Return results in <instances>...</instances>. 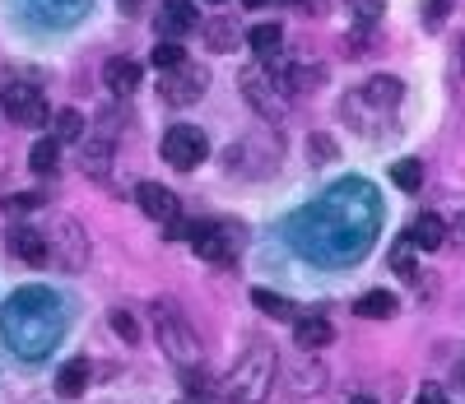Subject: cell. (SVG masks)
I'll use <instances>...</instances> for the list:
<instances>
[{
	"mask_svg": "<svg viewBox=\"0 0 465 404\" xmlns=\"http://www.w3.org/2000/svg\"><path fill=\"white\" fill-rule=\"evenodd\" d=\"M447 241V223H442V214H419L414 219V228H410V247H419V251H438Z\"/></svg>",
	"mask_w": 465,
	"mask_h": 404,
	"instance_id": "e0dca14e",
	"label": "cell"
},
{
	"mask_svg": "<svg viewBox=\"0 0 465 404\" xmlns=\"http://www.w3.org/2000/svg\"><path fill=\"white\" fill-rule=\"evenodd\" d=\"M33 5H37V10L47 15V10H52V0H33ZM56 5H61V0H56ZM65 5H74V10H80V0H65Z\"/></svg>",
	"mask_w": 465,
	"mask_h": 404,
	"instance_id": "836d02e7",
	"label": "cell"
},
{
	"mask_svg": "<svg viewBox=\"0 0 465 404\" xmlns=\"http://www.w3.org/2000/svg\"><path fill=\"white\" fill-rule=\"evenodd\" d=\"M391 182L401 191H419L423 186V163L419 158H401V163H391Z\"/></svg>",
	"mask_w": 465,
	"mask_h": 404,
	"instance_id": "cb8c5ba5",
	"label": "cell"
},
{
	"mask_svg": "<svg viewBox=\"0 0 465 404\" xmlns=\"http://www.w3.org/2000/svg\"><path fill=\"white\" fill-rule=\"evenodd\" d=\"M112 330L122 335L126 344H135V340H140V326L131 320V311H112Z\"/></svg>",
	"mask_w": 465,
	"mask_h": 404,
	"instance_id": "4316f807",
	"label": "cell"
},
{
	"mask_svg": "<svg viewBox=\"0 0 465 404\" xmlns=\"http://www.w3.org/2000/svg\"><path fill=\"white\" fill-rule=\"evenodd\" d=\"M307 149H312V163H326V158H335V140H331V135H312V140H307Z\"/></svg>",
	"mask_w": 465,
	"mask_h": 404,
	"instance_id": "4dcf8cb0",
	"label": "cell"
},
{
	"mask_svg": "<svg viewBox=\"0 0 465 404\" xmlns=\"http://www.w3.org/2000/svg\"><path fill=\"white\" fill-rule=\"evenodd\" d=\"M28 168H33L37 177H52V172L61 168V140H56V135L37 140V144L28 149Z\"/></svg>",
	"mask_w": 465,
	"mask_h": 404,
	"instance_id": "ffe728a7",
	"label": "cell"
},
{
	"mask_svg": "<svg viewBox=\"0 0 465 404\" xmlns=\"http://www.w3.org/2000/svg\"><path fill=\"white\" fill-rule=\"evenodd\" d=\"M205 89H210V70L191 65V61H182L177 70H163V84H159L163 103H173V107H191L196 98H205Z\"/></svg>",
	"mask_w": 465,
	"mask_h": 404,
	"instance_id": "52a82bcc",
	"label": "cell"
},
{
	"mask_svg": "<svg viewBox=\"0 0 465 404\" xmlns=\"http://www.w3.org/2000/svg\"><path fill=\"white\" fill-rule=\"evenodd\" d=\"M401 94H405V89H401V79H396V74H372V79H368V84H363L354 98H359V103H368V107L391 112V107L401 103Z\"/></svg>",
	"mask_w": 465,
	"mask_h": 404,
	"instance_id": "5bb4252c",
	"label": "cell"
},
{
	"mask_svg": "<svg viewBox=\"0 0 465 404\" xmlns=\"http://www.w3.org/2000/svg\"><path fill=\"white\" fill-rule=\"evenodd\" d=\"M10 251L24 261V265H52V247H47V232L43 228H28V223H19V228H10Z\"/></svg>",
	"mask_w": 465,
	"mask_h": 404,
	"instance_id": "8fae6325",
	"label": "cell"
},
{
	"mask_svg": "<svg viewBox=\"0 0 465 404\" xmlns=\"http://www.w3.org/2000/svg\"><path fill=\"white\" fill-rule=\"evenodd\" d=\"M354 316H363V320H391V316H396V293H386V289L363 293V298L354 302Z\"/></svg>",
	"mask_w": 465,
	"mask_h": 404,
	"instance_id": "d6986e66",
	"label": "cell"
},
{
	"mask_svg": "<svg viewBox=\"0 0 465 404\" xmlns=\"http://www.w3.org/2000/svg\"><path fill=\"white\" fill-rule=\"evenodd\" d=\"M214 5H223V0H214Z\"/></svg>",
	"mask_w": 465,
	"mask_h": 404,
	"instance_id": "d590c367",
	"label": "cell"
},
{
	"mask_svg": "<svg viewBox=\"0 0 465 404\" xmlns=\"http://www.w3.org/2000/svg\"><path fill=\"white\" fill-rule=\"evenodd\" d=\"M238 24H232V19H210L205 24V47L210 52H232V47H238Z\"/></svg>",
	"mask_w": 465,
	"mask_h": 404,
	"instance_id": "44dd1931",
	"label": "cell"
},
{
	"mask_svg": "<svg viewBox=\"0 0 465 404\" xmlns=\"http://www.w3.org/2000/svg\"><path fill=\"white\" fill-rule=\"evenodd\" d=\"M419 404H447V399H442V390H438V386H429V390L419 395Z\"/></svg>",
	"mask_w": 465,
	"mask_h": 404,
	"instance_id": "1f68e13d",
	"label": "cell"
},
{
	"mask_svg": "<svg viewBox=\"0 0 465 404\" xmlns=\"http://www.w3.org/2000/svg\"><path fill=\"white\" fill-rule=\"evenodd\" d=\"M89 372H94V368H89V358H70L65 368L56 372V395H61V399L84 395V390H89Z\"/></svg>",
	"mask_w": 465,
	"mask_h": 404,
	"instance_id": "ac0fdd59",
	"label": "cell"
},
{
	"mask_svg": "<svg viewBox=\"0 0 465 404\" xmlns=\"http://www.w3.org/2000/svg\"><path fill=\"white\" fill-rule=\"evenodd\" d=\"M349 404H377L372 395H354V399H349Z\"/></svg>",
	"mask_w": 465,
	"mask_h": 404,
	"instance_id": "e575fe53",
	"label": "cell"
},
{
	"mask_svg": "<svg viewBox=\"0 0 465 404\" xmlns=\"http://www.w3.org/2000/svg\"><path fill=\"white\" fill-rule=\"evenodd\" d=\"M47 247H52V261L61 270H84L89 265V237H84V228L74 223L70 214H61L47 228Z\"/></svg>",
	"mask_w": 465,
	"mask_h": 404,
	"instance_id": "5b68a950",
	"label": "cell"
},
{
	"mask_svg": "<svg viewBox=\"0 0 465 404\" xmlns=\"http://www.w3.org/2000/svg\"><path fill=\"white\" fill-rule=\"evenodd\" d=\"M349 15H354V24H377L381 19V0H349Z\"/></svg>",
	"mask_w": 465,
	"mask_h": 404,
	"instance_id": "484cf974",
	"label": "cell"
},
{
	"mask_svg": "<svg viewBox=\"0 0 465 404\" xmlns=\"http://www.w3.org/2000/svg\"><path fill=\"white\" fill-rule=\"evenodd\" d=\"M275 372H280L275 353H270L265 344L252 349L238 368H232V377H228V399L232 404H261L270 395V386H275Z\"/></svg>",
	"mask_w": 465,
	"mask_h": 404,
	"instance_id": "3957f363",
	"label": "cell"
},
{
	"mask_svg": "<svg viewBox=\"0 0 465 404\" xmlns=\"http://www.w3.org/2000/svg\"><path fill=\"white\" fill-rule=\"evenodd\" d=\"M247 47L256 52V61H280V52H284V28H280V24H256V28L247 33Z\"/></svg>",
	"mask_w": 465,
	"mask_h": 404,
	"instance_id": "2e32d148",
	"label": "cell"
},
{
	"mask_svg": "<svg viewBox=\"0 0 465 404\" xmlns=\"http://www.w3.org/2000/svg\"><path fill=\"white\" fill-rule=\"evenodd\" d=\"M52 135H56L61 144H70V140H80V135H84V116L74 112V107H61V112L52 116Z\"/></svg>",
	"mask_w": 465,
	"mask_h": 404,
	"instance_id": "603a6c76",
	"label": "cell"
},
{
	"mask_svg": "<svg viewBox=\"0 0 465 404\" xmlns=\"http://www.w3.org/2000/svg\"><path fill=\"white\" fill-rule=\"evenodd\" d=\"M103 79H107V94L131 98V94L140 89V79H144V65L131 61V56H112V61L103 65Z\"/></svg>",
	"mask_w": 465,
	"mask_h": 404,
	"instance_id": "4fadbf2b",
	"label": "cell"
},
{
	"mask_svg": "<svg viewBox=\"0 0 465 404\" xmlns=\"http://www.w3.org/2000/svg\"><path fill=\"white\" fill-rule=\"evenodd\" d=\"M149 61L159 65V70H177V65L186 61V52H182V43H177V37H163V43L153 47V56H149Z\"/></svg>",
	"mask_w": 465,
	"mask_h": 404,
	"instance_id": "d4e9b609",
	"label": "cell"
},
{
	"mask_svg": "<svg viewBox=\"0 0 465 404\" xmlns=\"http://www.w3.org/2000/svg\"><path fill=\"white\" fill-rule=\"evenodd\" d=\"M61 326H65L61 298L47 289H19L10 307L0 311V330H5L19 358H47V349L61 340Z\"/></svg>",
	"mask_w": 465,
	"mask_h": 404,
	"instance_id": "6da1fadb",
	"label": "cell"
},
{
	"mask_svg": "<svg viewBox=\"0 0 465 404\" xmlns=\"http://www.w3.org/2000/svg\"><path fill=\"white\" fill-rule=\"evenodd\" d=\"M191 28H201L196 0H163V10H159V33H163V37H186Z\"/></svg>",
	"mask_w": 465,
	"mask_h": 404,
	"instance_id": "7c38bea8",
	"label": "cell"
},
{
	"mask_svg": "<svg viewBox=\"0 0 465 404\" xmlns=\"http://www.w3.org/2000/svg\"><path fill=\"white\" fill-rule=\"evenodd\" d=\"M447 15H451V0H423V24L429 28H438Z\"/></svg>",
	"mask_w": 465,
	"mask_h": 404,
	"instance_id": "f1b7e54d",
	"label": "cell"
},
{
	"mask_svg": "<svg viewBox=\"0 0 465 404\" xmlns=\"http://www.w3.org/2000/svg\"><path fill=\"white\" fill-rule=\"evenodd\" d=\"M149 316H153V335H159L163 353L177 362V368H201V340H196V330H191V320L173 302H153Z\"/></svg>",
	"mask_w": 465,
	"mask_h": 404,
	"instance_id": "7a4b0ae2",
	"label": "cell"
},
{
	"mask_svg": "<svg viewBox=\"0 0 465 404\" xmlns=\"http://www.w3.org/2000/svg\"><path fill=\"white\" fill-rule=\"evenodd\" d=\"M242 94H247V103H252L265 121H284L289 94L280 89V79H265L261 70H247V74H242Z\"/></svg>",
	"mask_w": 465,
	"mask_h": 404,
	"instance_id": "9c48e42d",
	"label": "cell"
},
{
	"mask_svg": "<svg viewBox=\"0 0 465 404\" xmlns=\"http://www.w3.org/2000/svg\"><path fill=\"white\" fill-rule=\"evenodd\" d=\"M135 200H140V210H144L153 223H173V219H182V200H177V191H168L163 182H140Z\"/></svg>",
	"mask_w": 465,
	"mask_h": 404,
	"instance_id": "30bf717a",
	"label": "cell"
},
{
	"mask_svg": "<svg viewBox=\"0 0 465 404\" xmlns=\"http://www.w3.org/2000/svg\"><path fill=\"white\" fill-rule=\"evenodd\" d=\"M293 340H298V349H326L331 340H335V326L326 316H293Z\"/></svg>",
	"mask_w": 465,
	"mask_h": 404,
	"instance_id": "9a60e30c",
	"label": "cell"
},
{
	"mask_svg": "<svg viewBox=\"0 0 465 404\" xmlns=\"http://www.w3.org/2000/svg\"><path fill=\"white\" fill-rule=\"evenodd\" d=\"M0 107H5V116L15 121V126H43V121H52V107H47V98L37 94L33 84H24V79H10L5 84V94H0Z\"/></svg>",
	"mask_w": 465,
	"mask_h": 404,
	"instance_id": "8992f818",
	"label": "cell"
},
{
	"mask_svg": "<svg viewBox=\"0 0 465 404\" xmlns=\"http://www.w3.org/2000/svg\"><path fill=\"white\" fill-rule=\"evenodd\" d=\"M186 241L210 265H232V256H238V241H232V232L219 228V223H186Z\"/></svg>",
	"mask_w": 465,
	"mask_h": 404,
	"instance_id": "ba28073f",
	"label": "cell"
},
{
	"mask_svg": "<svg viewBox=\"0 0 465 404\" xmlns=\"http://www.w3.org/2000/svg\"><path fill=\"white\" fill-rule=\"evenodd\" d=\"M252 302H256V311H261V316H270V320H293V316H298L289 298L270 293V289H252Z\"/></svg>",
	"mask_w": 465,
	"mask_h": 404,
	"instance_id": "7402d4cb",
	"label": "cell"
},
{
	"mask_svg": "<svg viewBox=\"0 0 465 404\" xmlns=\"http://www.w3.org/2000/svg\"><path fill=\"white\" fill-rule=\"evenodd\" d=\"M0 205H5L10 214H19V210H37V205H43V191H28V195H5Z\"/></svg>",
	"mask_w": 465,
	"mask_h": 404,
	"instance_id": "83f0119b",
	"label": "cell"
},
{
	"mask_svg": "<svg viewBox=\"0 0 465 404\" xmlns=\"http://www.w3.org/2000/svg\"><path fill=\"white\" fill-rule=\"evenodd\" d=\"M391 270H396V274H405V279H414V251H410V241H401V247H396Z\"/></svg>",
	"mask_w": 465,
	"mask_h": 404,
	"instance_id": "f546056e",
	"label": "cell"
},
{
	"mask_svg": "<svg viewBox=\"0 0 465 404\" xmlns=\"http://www.w3.org/2000/svg\"><path fill=\"white\" fill-rule=\"evenodd\" d=\"M247 10H270V5H289V0H242Z\"/></svg>",
	"mask_w": 465,
	"mask_h": 404,
	"instance_id": "d6a6232c",
	"label": "cell"
},
{
	"mask_svg": "<svg viewBox=\"0 0 465 404\" xmlns=\"http://www.w3.org/2000/svg\"><path fill=\"white\" fill-rule=\"evenodd\" d=\"M159 153H163V163H168V168L191 172V168H201V163H205L210 140H205V131H201V126H173V131L163 135Z\"/></svg>",
	"mask_w": 465,
	"mask_h": 404,
	"instance_id": "277c9868",
	"label": "cell"
}]
</instances>
